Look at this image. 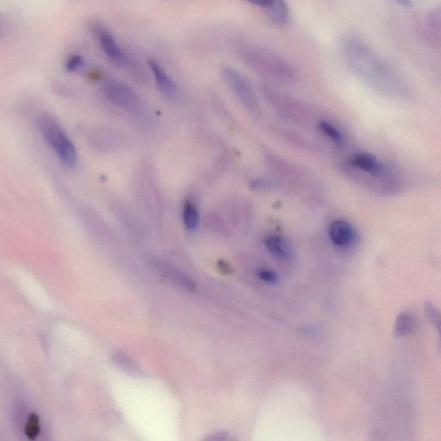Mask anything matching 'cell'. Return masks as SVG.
I'll use <instances>...</instances> for the list:
<instances>
[{
  "label": "cell",
  "instance_id": "obj_9",
  "mask_svg": "<svg viewBox=\"0 0 441 441\" xmlns=\"http://www.w3.org/2000/svg\"><path fill=\"white\" fill-rule=\"evenodd\" d=\"M149 68H151L153 76L162 93L168 98H173L176 94L177 88L176 84L172 81L168 74H166L162 66L153 60H148Z\"/></svg>",
  "mask_w": 441,
  "mask_h": 441
},
{
  "label": "cell",
  "instance_id": "obj_12",
  "mask_svg": "<svg viewBox=\"0 0 441 441\" xmlns=\"http://www.w3.org/2000/svg\"><path fill=\"white\" fill-rule=\"evenodd\" d=\"M424 36L432 44H440V11L436 9L427 16L423 26Z\"/></svg>",
  "mask_w": 441,
  "mask_h": 441
},
{
  "label": "cell",
  "instance_id": "obj_1",
  "mask_svg": "<svg viewBox=\"0 0 441 441\" xmlns=\"http://www.w3.org/2000/svg\"><path fill=\"white\" fill-rule=\"evenodd\" d=\"M343 53L353 73L377 93L396 98H405L409 94L400 76L364 41H347Z\"/></svg>",
  "mask_w": 441,
  "mask_h": 441
},
{
  "label": "cell",
  "instance_id": "obj_22",
  "mask_svg": "<svg viewBox=\"0 0 441 441\" xmlns=\"http://www.w3.org/2000/svg\"><path fill=\"white\" fill-rule=\"evenodd\" d=\"M402 6L409 7L411 5V0H397Z\"/></svg>",
  "mask_w": 441,
  "mask_h": 441
},
{
  "label": "cell",
  "instance_id": "obj_6",
  "mask_svg": "<svg viewBox=\"0 0 441 441\" xmlns=\"http://www.w3.org/2000/svg\"><path fill=\"white\" fill-rule=\"evenodd\" d=\"M106 93L111 103L124 110L136 111L140 108L139 98L134 91L122 83L108 82L106 85Z\"/></svg>",
  "mask_w": 441,
  "mask_h": 441
},
{
  "label": "cell",
  "instance_id": "obj_5",
  "mask_svg": "<svg viewBox=\"0 0 441 441\" xmlns=\"http://www.w3.org/2000/svg\"><path fill=\"white\" fill-rule=\"evenodd\" d=\"M223 77L247 109L253 112L259 111V103H258L255 91L243 74L235 69H225L223 71Z\"/></svg>",
  "mask_w": 441,
  "mask_h": 441
},
{
  "label": "cell",
  "instance_id": "obj_17",
  "mask_svg": "<svg viewBox=\"0 0 441 441\" xmlns=\"http://www.w3.org/2000/svg\"><path fill=\"white\" fill-rule=\"evenodd\" d=\"M258 276L262 281L266 283V284L274 285L278 281V276L277 273L271 271V270H260L258 273Z\"/></svg>",
  "mask_w": 441,
  "mask_h": 441
},
{
  "label": "cell",
  "instance_id": "obj_21",
  "mask_svg": "<svg viewBox=\"0 0 441 441\" xmlns=\"http://www.w3.org/2000/svg\"><path fill=\"white\" fill-rule=\"evenodd\" d=\"M427 315L428 318L431 320L432 323H435V325H438L440 323V318H439V312L435 309L434 306L428 305L427 309Z\"/></svg>",
  "mask_w": 441,
  "mask_h": 441
},
{
  "label": "cell",
  "instance_id": "obj_10",
  "mask_svg": "<svg viewBox=\"0 0 441 441\" xmlns=\"http://www.w3.org/2000/svg\"><path fill=\"white\" fill-rule=\"evenodd\" d=\"M155 268L161 275L173 283L174 285L180 286L181 288L190 291L196 290L195 283L190 278L185 275V274L177 271V270L171 268L170 266L163 264H155Z\"/></svg>",
  "mask_w": 441,
  "mask_h": 441
},
{
  "label": "cell",
  "instance_id": "obj_19",
  "mask_svg": "<svg viewBox=\"0 0 441 441\" xmlns=\"http://www.w3.org/2000/svg\"><path fill=\"white\" fill-rule=\"evenodd\" d=\"M251 188L255 191H265L273 188V182L264 178L251 181Z\"/></svg>",
  "mask_w": 441,
  "mask_h": 441
},
{
  "label": "cell",
  "instance_id": "obj_2",
  "mask_svg": "<svg viewBox=\"0 0 441 441\" xmlns=\"http://www.w3.org/2000/svg\"><path fill=\"white\" fill-rule=\"evenodd\" d=\"M245 56L253 69L273 81L287 85L295 84L298 81L296 68L275 53L253 49Z\"/></svg>",
  "mask_w": 441,
  "mask_h": 441
},
{
  "label": "cell",
  "instance_id": "obj_18",
  "mask_svg": "<svg viewBox=\"0 0 441 441\" xmlns=\"http://www.w3.org/2000/svg\"><path fill=\"white\" fill-rule=\"evenodd\" d=\"M83 64H84L83 58L81 56L74 55L69 58L68 61H66V69L71 71V72H74V71L81 69Z\"/></svg>",
  "mask_w": 441,
  "mask_h": 441
},
{
  "label": "cell",
  "instance_id": "obj_7",
  "mask_svg": "<svg viewBox=\"0 0 441 441\" xmlns=\"http://www.w3.org/2000/svg\"><path fill=\"white\" fill-rule=\"evenodd\" d=\"M328 235L331 243L341 248H351L358 240L355 228L345 219L332 220L328 227Z\"/></svg>",
  "mask_w": 441,
  "mask_h": 441
},
{
  "label": "cell",
  "instance_id": "obj_3",
  "mask_svg": "<svg viewBox=\"0 0 441 441\" xmlns=\"http://www.w3.org/2000/svg\"><path fill=\"white\" fill-rule=\"evenodd\" d=\"M39 127L44 138L55 151L58 158L68 168H74L77 164V152L72 141L49 115L41 116Z\"/></svg>",
  "mask_w": 441,
  "mask_h": 441
},
{
  "label": "cell",
  "instance_id": "obj_8",
  "mask_svg": "<svg viewBox=\"0 0 441 441\" xmlns=\"http://www.w3.org/2000/svg\"><path fill=\"white\" fill-rule=\"evenodd\" d=\"M265 246L268 252L280 260H290L293 257V249L288 240L278 235H269L264 240Z\"/></svg>",
  "mask_w": 441,
  "mask_h": 441
},
{
  "label": "cell",
  "instance_id": "obj_4",
  "mask_svg": "<svg viewBox=\"0 0 441 441\" xmlns=\"http://www.w3.org/2000/svg\"><path fill=\"white\" fill-rule=\"evenodd\" d=\"M264 93L268 101L274 108L280 111V114L285 118L296 124H303V126H306L309 123V111L311 110L305 103L269 86L265 87Z\"/></svg>",
  "mask_w": 441,
  "mask_h": 441
},
{
  "label": "cell",
  "instance_id": "obj_13",
  "mask_svg": "<svg viewBox=\"0 0 441 441\" xmlns=\"http://www.w3.org/2000/svg\"><path fill=\"white\" fill-rule=\"evenodd\" d=\"M113 363L118 366V368L123 370L130 375L135 377H140L143 375V371L140 365L136 363V361L133 360L130 355H126L124 353H116L112 357Z\"/></svg>",
  "mask_w": 441,
  "mask_h": 441
},
{
  "label": "cell",
  "instance_id": "obj_11",
  "mask_svg": "<svg viewBox=\"0 0 441 441\" xmlns=\"http://www.w3.org/2000/svg\"><path fill=\"white\" fill-rule=\"evenodd\" d=\"M96 34H97L103 51H105L108 57L116 61L122 60L123 52L109 31L106 30L105 28L98 26L96 29Z\"/></svg>",
  "mask_w": 441,
  "mask_h": 441
},
{
  "label": "cell",
  "instance_id": "obj_23",
  "mask_svg": "<svg viewBox=\"0 0 441 441\" xmlns=\"http://www.w3.org/2000/svg\"><path fill=\"white\" fill-rule=\"evenodd\" d=\"M3 32H4L3 23H2V21L0 20V39H1V36L3 35Z\"/></svg>",
  "mask_w": 441,
  "mask_h": 441
},
{
  "label": "cell",
  "instance_id": "obj_20",
  "mask_svg": "<svg viewBox=\"0 0 441 441\" xmlns=\"http://www.w3.org/2000/svg\"><path fill=\"white\" fill-rule=\"evenodd\" d=\"M246 1L253 6L265 8L266 11H268L270 8L275 5L278 0H246Z\"/></svg>",
  "mask_w": 441,
  "mask_h": 441
},
{
  "label": "cell",
  "instance_id": "obj_16",
  "mask_svg": "<svg viewBox=\"0 0 441 441\" xmlns=\"http://www.w3.org/2000/svg\"><path fill=\"white\" fill-rule=\"evenodd\" d=\"M415 320L410 313H402L398 316L395 328V335L402 337L413 330Z\"/></svg>",
  "mask_w": 441,
  "mask_h": 441
},
{
  "label": "cell",
  "instance_id": "obj_14",
  "mask_svg": "<svg viewBox=\"0 0 441 441\" xmlns=\"http://www.w3.org/2000/svg\"><path fill=\"white\" fill-rule=\"evenodd\" d=\"M318 128L323 135L325 136L328 140L337 146L343 145L344 143V136L343 131L334 123L328 120H320L318 122Z\"/></svg>",
  "mask_w": 441,
  "mask_h": 441
},
{
  "label": "cell",
  "instance_id": "obj_15",
  "mask_svg": "<svg viewBox=\"0 0 441 441\" xmlns=\"http://www.w3.org/2000/svg\"><path fill=\"white\" fill-rule=\"evenodd\" d=\"M183 220L187 230L195 231L199 225V213L193 203L187 201L183 209Z\"/></svg>",
  "mask_w": 441,
  "mask_h": 441
}]
</instances>
